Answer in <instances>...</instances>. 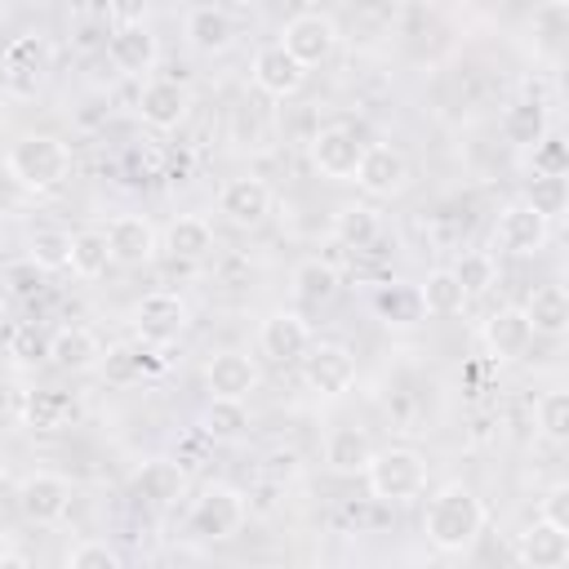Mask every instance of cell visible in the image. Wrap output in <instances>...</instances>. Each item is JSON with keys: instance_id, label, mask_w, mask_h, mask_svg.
Instances as JSON below:
<instances>
[{"instance_id": "obj_1", "label": "cell", "mask_w": 569, "mask_h": 569, "mask_svg": "<svg viewBox=\"0 0 569 569\" xmlns=\"http://www.w3.org/2000/svg\"><path fill=\"white\" fill-rule=\"evenodd\" d=\"M485 520H489V511H485V502L476 498V489L462 485V480H449V485H440V489L427 498L422 533H427V542H431L440 556H462V551H471V547L480 542Z\"/></svg>"}, {"instance_id": "obj_2", "label": "cell", "mask_w": 569, "mask_h": 569, "mask_svg": "<svg viewBox=\"0 0 569 569\" xmlns=\"http://www.w3.org/2000/svg\"><path fill=\"white\" fill-rule=\"evenodd\" d=\"M4 173L22 191H36V196L58 191L71 178V147L58 133H22L4 151Z\"/></svg>"}, {"instance_id": "obj_3", "label": "cell", "mask_w": 569, "mask_h": 569, "mask_svg": "<svg viewBox=\"0 0 569 569\" xmlns=\"http://www.w3.org/2000/svg\"><path fill=\"white\" fill-rule=\"evenodd\" d=\"M244 520H249V502H244V493L236 489V485H204L196 498H191V507H187V520H182V533L191 538V542H204V547H213V542H231L240 529H244Z\"/></svg>"}, {"instance_id": "obj_4", "label": "cell", "mask_w": 569, "mask_h": 569, "mask_svg": "<svg viewBox=\"0 0 569 569\" xmlns=\"http://www.w3.org/2000/svg\"><path fill=\"white\" fill-rule=\"evenodd\" d=\"M365 485L378 502H413L427 489V458L409 445L373 449V458L365 467Z\"/></svg>"}, {"instance_id": "obj_5", "label": "cell", "mask_w": 569, "mask_h": 569, "mask_svg": "<svg viewBox=\"0 0 569 569\" xmlns=\"http://www.w3.org/2000/svg\"><path fill=\"white\" fill-rule=\"evenodd\" d=\"M298 365H302V382H307V391H316L320 400H338V396H347V391L356 387V373H360L351 347H342V342H316V338H311V347L302 351Z\"/></svg>"}, {"instance_id": "obj_6", "label": "cell", "mask_w": 569, "mask_h": 569, "mask_svg": "<svg viewBox=\"0 0 569 569\" xmlns=\"http://www.w3.org/2000/svg\"><path fill=\"white\" fill-rule=\"evenodd\" d=\"M187 325H191V307H187V298L173 293V289H151V293H142L138 307H133V333H138L147 347H169V342H178V338L187 333Z\"/></svg>"}, {"instance_id": "obj_7", "label": "cell", "mask_w": 569, "mask_h": 569, "mask_svg": "<svg viewBox=\"0 0 569 569\" xmlns=\"http://www.w3.org/2000/svg\"><path fill=\"white\" fill-rule=\"evenodd\" d=\"M351 182H356L365 196H373V200H396V196L413 182V164H409V156H405L400 147H391V142H369V147L360 151V164H356Z\"/></svg>"}, {"instance_id": "obj_8", "label": "cell", "mask_w": 569, "mask_h": 569, "mask_svg": "<svg viewBox=\"0 0 569 569\" xmlns=\"http://www.w3.org/2000/svg\"><path fill=\"white\" fill-rule=\"evenodd\" d=\"M551 240V218H542L529 200H511L498 209V222H493V244L511 258H533L542 253Z\"/></svg>"}, {"instance_id": "obj_9", "label": "cell", "mask_w": 569, "mask_h": 569, "mask_svg": "<svg viewBox=\"0 0 569 569\" xmlns=\"http://www.w3.org/2000/svg\"><path fill=\"white\" fill-rule=\"evenodd\" d=\"M76 502V485L58 471H31L18 480V511L31 525H62L71 516Z\"/></svg>"}, {"instance_id": "obj_10", "label": "cell", "mask_w": 569, "mask_h": 569, "mask_svg": "<svg viewBox=\"0 0 569 569\" xmlns=\"http://www.w3.org/2000/svg\"><path fill=\"white\" fill-rule=\"evenodd\" d=\"M191 116V89L173 76H147L138 89V120L156 133H173Z\"/></svg>"}, {"instance_id": "obj_11", "label": "cell", "mask_w": 569, "mask_h": 569, "mask_svg": "<svg viewBox=\"0 0 569 569\" xmlns=\"http://www.w3.org/2000/svg\"><path fill=\"white\" fill-rule=\"evenodd\" d=\"M280 44L311 71V67H320V62L333 58V49H338V22L329 13H320V9L293 13L284 22V31H280Z\"/></svg>"}, {"instance_id": "obj_12", "label": "cell", "mask_w": 569, "mask_h": 569, "mask_svg": "<svg viewBox=\"0 0 569 569\" xmlns=\"http://www.w3.org/2000/svg\"><path fill=\"white\" fill-rule=\"evenodd\" d=\"M360 151H365V142L347 124H325V129L311 133V164L329 182H351V173L360 164Z\"/></svg>"}, {"instance_id": "obj_13", "label": "cell", "mask_w": 569, "mask_h": 569, "mask_svg": "<svg viewBox=\"0 0 569 569\" xmlns=\"http://www.w3.org/2000/svg\"><path fill=\"white\" fill-rule=\"evenodd\" d=\"M311 347V325L302 311H289V307H276L262 325H258V351L276 365H298L302 351Z\"/></svg>"}, {"instance_id": "obj_14", "label": "cell", "mask_w": 569, "mask_h": 569, "mask_svg": "<svg viewBox=\"0 0 569 569\" xmlns=\"http://www.w3.org/2000/svg\"><path fill=\"white\" fill-rule=\"evenodd\" d=\"M102 236H107L111 262H120V267H147V262H156L160 236H156L151 218H142V213H116L102 227Z\"/></svg>"}, {"instance_id": "obj_15", "label": "cell", "mask_w": 569, "mask_h": 569, "mask_svg": "<svg viewBox=\"0 0 569 569\" xmlns=\"http://www.w3.org/2000/svg\"><path fill=\"white\" fill-rule=\"evenodd\" d=\"M276 209V191L262 182V178H231L222 182L218 191V213L231 222V227H262Z\"/></svg>"}, {"instance_id": "obj_16", "label": "cell", "mask_w": 569, "mask_h": 569, "mask_svg": "<svg viewBox=\"0 0 569 569\" xmlns=\"http://www.w3.org/2000/svg\"><path fill=\"white\" fill-rule=\"evenodd\" d=\"M258 382H262V373H258L253 356H244V351L227 347V351H213L204 360V391L213 400H249Z\"/></svg>"}, {"instance_id": "obj_17", "label": "cell", "mask_w": 569, "mask_h": 569, "mask_svg": "<svg viewBox=\"0 0 569 569\" xmlns=\"http://www.w3.org/2000/svg\"><path fill=\"white\" fill-rule=\"evenodd\" d=\"M107 58H111V67H116L120 76L142 80V76H151V67L160 62V40L151 36L147 22H120V27L111 31V40H107Z\"/></svg>"}, {"instance_id": "obj_18", "label": "cell", "mask_w": 569, "mask_h": 569, "mask_svg": "<svg viewBox=\"0 0 569 569\" xmlns=\"http://www.w3.org/2000/svg\"><path fill=\"white\" fill-rule=\"evenodd\" d=\"M44 71H49V44L40 36H18V40L4 44V53H0V80L13 93L31 98L40 89Z\"/></svg>"}, {"instance_id": "obj_19", "label": "cell", "mask_w": 569, "mask_h": 569, "mask_svg": "<svg viewBox=\"0 0 569 569\" xmlns=\"http://www.w3.org/2000/svg\"><path fill=\"white\" fill-rule=\"evenodd\" d=\"M249 76H253V89L267 93V98H293V93L307 84V67H302L280 40H276V44H262V49L253 53Z\"/></svg>"}, {"instance_id": "obj_20", "label": "cell", "mask_w": 569, "mask_h": 569, "mask_svg": "<svg viewBox=\"0 0 569 569\" xmlns=\"http://www.w3.org/2000/svg\"><path fill=\"white\" fill-rule=\"evenodd\" d=\"M182 36H187L191 53L213 58V53H227L236 44V18L222 4H191L182 18Z\"/></svg>"}, {"instance_id": "obj_21", "label": "cell", "mask_w": 569, "mask_h": 569, "mask_svg": "<svg viewBox=\"0 0 569 569\" xmlns=\"http://www.w3.org/2000/svg\"><path fill=\"white\" fill-rule=\"evenodd\" d=\"M129 493L156 511L173 507L182 493H187V471L173 462V458H147L133 476H129Z\"/></svg>"}, {"instance_id": "obj_22", "label": "cell", "mask_w": 569, "mask_h": 569, "mask_svg": "<svg viewBox=\"0 0 569 569\" xmlns=\"http://www.w3.org/2000/svg\"><path fill=\"white\" fill-rule=\"evenodd\" d=\"M18 413H22V427L49 436V431H62L80 418V400H76V391H62V387H36L22 396Z\"/></svg>"}, {"instance_id": "obj_23", "label": "cell", "mask_w": 569, "mask_h": 569, "mask_svg": "<svg viewBox=\"0 0 569 569\" xmlns=\"http://www.w3.org/2000/svg\"><path fill=\"white\" fill-rule=\"evenodd\" d=\"M102 356L107 351H102L98 333L84 329V325H62V329L49 333V365H58L67 373H89V369L102 365Z\"/></svg>"}, {"instance_id": "obj_24", "label": "cell", "mask_w": 569, "mask_h": 569, "mask_svg": "<svg viewBox=\"0 0 569 569\" xmlns=\"http://www.w3.org/2000/svg\"><path fill=\"white\" fill-rule=\"evenodd\" d=\"M480 338H485V351H489L493 360H516V356H525L529 342H533V329H529L525 307H498V311L485 320Z\"/></svg>"}, {"instance_id": "obj_25", "label": "cell", "mask_w": 569, "mask_h": 569, "mask_svg": "<svg viewBox=\"0 0 569 569\" xmlns=\"http://www.w3.org/2000/svg\"><path fill=\"white\" fill-rule=\"evenodd\" d=\"M516 560L529 569H565L569 565V529H556L547 520H533L516 538Z\"/></svg>"}, {"instance_id": "obj_26", "label": "cell", "mask_w": 569, "mask_h": 569, "mask_svg": "<svg viewBox=\"0 0 569 569\" xmlns=\"http://www.w3.org/2000/svg\"><path fill=\"white\" fill-rule=\"evenodd\" d=\"M320 458H325V467H329L333 476H365V467H369V458H373V440H369L365 427H333V431L325 436Z\"/></svg>"}, {"instance_id": "obj_27", "label": "cell", "mask_w": 569, "mask_h": 569, "mask_svg": "<svg viewBox=\"0 0 569 569\" xmlns=\"http://www.w3.org/2000/svg\"><path fill=\"white\" fill-rule=\"evenodd\" d=\"M373 311L387 329H413L427 320V307H422V293L418 284H405V280H391L373 293Z\"/></svg>"}, {"instance_id": "obj_28", "label": "cell", "mask_w": 569, "mask_h": 569, "mask_svg": "<svg viewBox=\"0 0 569 569\" xmlns=\"http://www.w3.org/2000/svg\"><path fill=\"white\" fill-rule=\"evenodd\" d=\"M525 316H529L533 333L565 338L569 333V293H565V284H538L525 302Z\"/></svg>"}, {"instance_id": "obj_29", "label": "cell", "mask_w": 569, "mask_h": 569, "mask_svg": "<svg viewBox=\"0 0 569 569\" xmlns=\"http://www.w3.org/2000/svg\"><path fill=\"white\" fill-rule=\"evenodd\" d=\"M338 284H342V276L325 258H302L293 267V298H298V307H325V302H333L338 298Z\"/></svg>"}, {"instance_id": "obj_30", "label": "cell", "mask_w": 569, "mask_h": 569, "mask_svg": "<svg viewBox=\"0 0 569 569\" xmlns=\"http://www.w3.org/2000/svg\"><path fill=\"white\" fill-rule=\"evenodd\" d=\"M498 129H502V138H507L511 147H533V142L551 129V116H547V107H542L538 98H516V102H507Z\"/></svg>"}, {"instance_id": "obj_31", "label": "cell", "mask_w": 569, "mask_h": 569, "mask_svg": "<svg viewBox=\"0 0 569 569\" xmlns=\"http://www.w3.org/2000/svg\"><path fill=\"white\" fill-rule=\"evenodd\" d=\"M164 244H169L173 258H182V262H200V258L213 253V227H209L204 213H182V218L169 222Z\"/></svg>"}, {"instance_id": "obj_32", "label": "cell", "mask_w": 569, "mask_h": 569, "mask_svg": "<svg viewBox=\"0 0 569 569\" xmlns=\"http://www.w3.org/2000/svg\"><path fill=\"white\" fill-rule=\"evenodd\" d=\"M382 236V218H378V209L373 204H342L338 213H333V240L338 244H347V249H369L373 240Z\"/></svg>"}, {"instance_id": "obj_33", "label": "cell", "mask_w": 569, "mask_h": 569, "mask_svg": "<svg viewBox=\"0 0 569 569\" xmlns=\"http://www.w3.org/2000/svg\"><path fill=\"white\" fill-rule=\"evenodd\" d=\"M67 267H71L80 280H98V276H107V267H111V249H107L102 227H80V231H71V258H67Z\"/></svg>"}, {"instance_id": "obj_34", "label": "cell", "mask_w": 569, "mask_h": 569, "mask_svg": "<svg viewBox=\"0 0 569 569\" xmlns=\"http://www.w3.org/2000/svg\"><path fill=\"white\" fill-rule=\"evenodd\" d=\"M418 293H422L427 316H458V311L471 302V298L462 293V284H458L453 267H431V271H427V280L418 284Z\"/></svg>"}, {"instance_id": "obj_35", "label": "cell", "mask_w": 569, "mask_h": 569, "mask_svg": "<svg viewBox=\"0 0 569 569\" xmlns=\"http://www.w3.org/2000/svg\"><path fill=\"white\" fill-rule=\"evenodd\" d=\"M200 427H204L209 440H236V436L249 431V405L244 400H213L209 396Z\"/></svg>"}, {"instance_id": "obj_36", "label": "cell", "mask_w": 569, "mask_h": 569, "mask_svg": "<svg viewBox=\"0 0 569 569\" xmlns=\"http://www.w3.org/2000/svg\"><path fill=\"white\" fill-rule=\"evenodd\" d=\"M453 276H458V284H462L467 298H480L498 280V262H493L489 249H462L458 262H453Z\"/></svg>"}, {"instance_id": "obj_37", "label": "cell", "mask_w": 569, "mask_h": 569, "mask_svg": "<svg viewBox=\"0 0 569 569\" xmlns=\"http://www.w3.org/2000/svg\"><path fill=\"white\" fill-rule=\"evenodd\" d=\"M27 258H31L40 271H67V258H71V231H58V227H40V231H31V240H27Z\"/></svg>"}, {"instance_id": "obj_38", "label": "cell", "mask_w": 569, "mask_h": 569, "mask_svg": "<svg viewBox=\"0 0 569 569\" xmlns=\"http://www.w3.org/2000/svg\"><path fill=\"white\" fill-rule=\"evenodd\" d=\"M4 351L13 356V365H40L49 360V333L36 320H18L4 338Z\"/></svg>"}, {"instance_id": "obj_39", "label": "cell", "mask_w": 569, "mask_h": 569, "mask_svg": "<svg viewBox=\"0 0 569 569\" xmlns=\"http://www.w3.org/2000/svg\"><path fill=\"white\" fill-rule=\"evenodd\" d=\"M520 200H529L542 218H560L565 213V204H569V187H565V173H533V182H529V191L520 196Z\"/></svg>"}, {"instance_id": "obj_40", "label": "cell", "mask_w": 569, "mask_h": 569, "mask_svg": "<svg viewBox=\"0 0 569 569\" xmlns=\"http://www.w3.org/2000/svg\"><path fill=\"white\" fill-rule=\"evenodd\" d=\"M271 142V129H267V120H262V111H258V102H244V107H236L231 111V147L236 151H262Z\"/></svg>"}, {"instance_id": "obj_41", "label": "cell", "mask_w": 569, "mask_h": 569, "mask_svg": "<svg viewBox=\"0 0 569 569\" xmlns=\"http://www.w3.org/2000/svg\"><path fill=\"white\" fill-rule=\"evenodd\" d=\"M538 427H542V436L547 440H569V396L565 391H547L542 400H538Z\"/></svg>"}, {"instance_id": "obj_42", "label": "cell", "mask_w": 569, "mask_h": 569, "mask_svg": "<svg viewBox=\"0 0 569 569\" xmlns=\"http://www.w3.org/2000/svg\"><path fill=\"white\" fill-rule=\"evenodd\" d=\"M67 569H120V551L102 538H84L67 551Z\"/></svg>"}, {"instance_id": "obj_43", "label": "cell", "mask_w": 569, "mask_h": 569, "mask_svg": "<svg viewBox=\"0 0 569 569\" xmlns=\"http://www.w3.org/2000/svg\"><path fill=\"white\" fill-rule=\"evenodd\" d=\"M529 160H533V173H565V169H569V142L547 129V133L529 147Z\"/></svg>"}, {"instance_id": "obj_44", "label": "cell", "mask_w": 569, "mask_h": 569, "mask_svg": "<svg viewBox=\"0 0 569 569\" xmlns=\"http://www.w3.org/2000/svg\"><path fill=\"white\" fill-rule=\"evenodd\" d=\"M538 520L556 525V529H569V485H551L538 502Z\"/></svg>"}, {"instance_id": "obj_45", "label": "cell", "mask_w": 569, "mask_h": 569, "mask_svg": "<svg viewBox=\"0 0 569 569\" xmlns=\"http://www.w3.org/2000/svg\"><path fill=\"white\" fill-rule=\"evenodd\" d=\"M40 267L27 258V262H18V267H9V293H18V298H31L36 289H40Z\"/></svg>"}, {"instance_id": "obj_46", "label": "cell", "mask_w": 569, "mask_h": 569, "mask_svg": "<svg viewBox=\"0 0 569 569\" xmlns=\"http://www.w3.org/2000/svg\"><path fill=\"white\" fill-rule=\"evenodd\" d=\"M542 4H551V9H565V4H569V0H542Z\"/></svg>"}, {"instance_id": "obj_47", "label": "cell", "mask_w": 569, "mask_h": 569, "mask_svg": "<svg viewBox=\"0 0 569 569\" xmlns=\"http://www.w3.org/2000/svg\"><path fill=\"white\" fill-rule=\"evenodd\" d=\"M4 480H9V471H4V458H0V485H4Z\"/></svg>"}]
</instances>
